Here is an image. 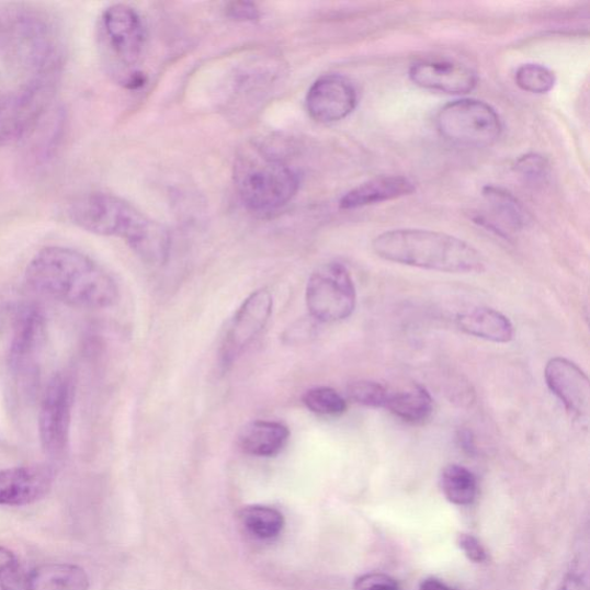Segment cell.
<instances>
[{
	"instance_id": "7402d4cb",
	"label": "cell",
	"mask_w": 590,
	"mask_h": 590,
	"mask_svg": "<svg viewBox=\"0 0 590 590\" xmlns=\"http://www.w3.org/2000/svg\"><path fill=\"white\" fill-rule=\"evenodd\" d=\"M397 418L411 423L426 421L434 410L433 398L424 388L390 394L385 406Z\"/></svg>"
},
{
	"instance_id": "52a82bcc",
	"label": "cell",
	"mask_w": 590,
	"mask_h": 590,
	"mask_svg": "<svg viewBox=\"0 0 590 590\" xmlns=\"http://www.w3.org/2000/svg\"><path fill=\"white\" fill-rule=\"evenodd\" d=\"M443 138L461 147L486 148L501 138L503 125L497 111L488 103L462 99L444 105L436 117Z\"/></svg>"
},
{
	"instance_id": "5bb4252c",
	"label": "cell",
	"mask_w": 590,
	"mask_h": 590,
	"mask_svg": "<svg viewBox=\"0 0 590 590\" xmlns=\"http://www.w3.org/2000/svg\"><path fill=\"white\" fill-rule=\"evenodd\" d=\"M544 377L551 392L561 401L567 412L578 418L589 415V378L575 362L554 358L547 363Z\"/></svg>"
},
{
	"instance_id": "44dd1931",
	"label": "cell",
	"mask_w": 590,
	"mask_h": 590,
	"mask_svg": "<svg viewBox=\"0 0 590 590\" xmlns=\"http://www.w3.org/2000/svg\"><path fill=\"white\" fill-rule=\"evenodd\" d=\"M89 577L73 564H45L30 574V590H88Z\"/></svg>"
},
{
	"instance_id": "e575fe53",
	"label": "cell",
	"mask_w": 590,
	"mask_h": 590,
	"mask_svg": "<svg viewBox=\"0 0 590 590\" xmlns=\"http://www.w3.org/2000/svg\"><path fill=\"white\" fill-rule=\"evenodd\" d=\"M459 440L464 449H467L468 451H470V449L474 447L473 439L470 438L469 431L467 430L463 431Z\"/></svg>"
},
{
	"instance_id": "7c38bea8",
	"label": "cell",
	"mask_w": 590,
	"mask_h": 590,
	"mask_svg": "<svg viewBox=\"0 0 590 590\" xmlns=\"http://www.w3.org/2000/svg\"><path fill=\"white\" fill-rule=\"evenodd\" d=\"M356 105L358 92L354 84L339 75H327L317 79L306 97L308 115L320 124L345 120Z\"/></svg>"
},
{
	"instance_id": "d4e9b609",
	"label": "cell",
	"mask_w": 590,
	"mask_h": 590,
	"mask_svg": "<svg viewBox=\"0 0 590 590\" xmlns=\"http://www.w3.org/2000/svg\"><path fill=\"white\" fill-rule=\"evenodd\" d=\"M517 86L531 94H547L556 84V76L548 67L529 63L518 67L514 76Z\"/></svg>"
},
{
	"instance_id": "5b68a950",
	"label": "cell",
	"mask_w": 590,
	"mask_h": 590,
	"mask_svg": "<svg viewBox=\"0 0 590 590\" xmlns=\"http://www.w3.org/2000/svg\"><path fill=\"white\" fill-rule=\"evenodd\" d=\"M240 200L254 212L276 211L298 193L299 175L280 157L259 147L246 148L235 164Z\"/></svg>"
},
{
	"instance_id": "277c9868",
	"label": "cell",
	"mask_w": 590,
	"mask_h": 590,
	"mask_svg": "<svg viewBox=\"0 0 590 590\" xmlns=\"http://www.w3.org/2000/svg\"><path fill=\"white\" fill-rule=\"evenodd\" d=\"M0 54L30 80L57 81L61 44L53 21L30 8L0 12Z\"/></svg>"
},
{
	"instance_id": "e0dca14e",
	"label": "cell",
	"mask_w": 590,
	"mask_h": 590,
	"mask_svg": "<svg viewBox=\"0 0 590 590\" xmlns=\"http://www.w3.org/2000/svg\"><path fill=\"white\" fill-rule=\"evenodd\" d=\"M416 192L411 179L402 175H382L348 192L339 201L342 211H355L373 204L397 200Z\"/></svg>"
},
{
	"instance_id": "f1b7e54d",
	"label": "cell",
	"mask_w": 590,
	"mask_h": 590,
	"mask_svg": "<svg viewBox=\"0 0 590 590\" xmlns=\"http://www.w3.org/2000/svg\"><path fill=\"white\" fill-rule=\"evenodd\" d=\"M589 558L588 549L579 548L570 563L559 590H588L589 589Z\"/></svg>"
},
{
	"instance_id": "cb8c5ba5",
	"label": "cell",
	"mask_w": 590,
	"mask_h": 590,
	"mask_svg": "<svg viewBox=\"0 0 590 590\" xmlns=\"http://www.w3.org/2000/svg\"><path fill=\"white\" fill-rule=\"evenodd\" d=\"M239 519L247 532L261 540L275 538L285 527L284 515L270 507H246L240 511Z\"/></svg>"
},
{
	"instance_id": "9c48e42d",
	"label": "cell",
	"mask_w": 590,
	"mask_h": 590,
	"mask_svg": "<svg viewBox=\"0 0 590 590\" xmlns=\"http://www.w3.org/2000/svg\"><path fill=\"white\" fill-rule=\"evenodd\" d=\"M57 81L30 80L0 97V146L24 138L49 107Z\"/></svg>"
},
{
	"instance_id": "ac0fdd59",
	"label": "cell",
	"mask_w": 590,
	"mask_h": 590,
	"mask_svg": "<svg viewBox=\"0 0 590 590\" xmlns=\"http://www.w3.org/2000/svg\"><path fill=\"white\" fill-rule=\"evenodd\" d=\"M290 430L281 422L257 420L247 423L240 431L238 443L249 456L275 457L286 446Z\"/></svg>"
},
{
	"instance_id": "d6986e66",
	"label": "cell",
	"mask_w": 590,
	"mask_h": 590,
	"mask_svg": "<svg viewBox=\"0 0 590 590\" xmlns=\"http://www.w3.org/2000/svg\"><path fill=\"white\" fill-rule=\"evenodd\" d=\"M44 317L35 308L21 314L15 329L10 359L16 371H25L35 360L44 340Z\"/></svg>"
},
{
	"instance_id": "1f68e13d",
	"label": "cell",
	"mask_w": 590,
	"mask_h": 590,
	"mask_svg": "<svg viewBox=\"0 0 590 590\" xmlns=\"http://www.w3.org/2000/svg\"><path fill=\"white\" fill-rule=\"evenodd\" d=\"M458 546L466 557L474 563H484L488 559L481 542L470 534H461L458 536Z\"/></svg>"
},
{
	"instance_id": "ffe728a7",
	"label": "cell",
	"mask_w": 590,
	"mask_h": 590,
	"mask_svg": "<svg viewBox=\"0 0 590 590\" xmlns=\"http://www.w3.org/2000/svg\"><path fill=\"white\" fill-rule=\"evenodd\" d=\"M457 325L465 333L492 343L507 344L514 337V328L508 317L492 308L467 310L458 315Z\"/></svg>"
},
{
	"instance_id": "484cf974",
	"label": "cell",
	"mask_w": 590,
	"mask_h": 590,
	"mask_svg": "<svg viewBox=\"0 0 590 590\" xmlns=\"http://www.w3.org/2000/svg\"><path fill=\"white\" fill-rule=\"evenodd\" d=\"M303 401L310 412L322 417H339L348 410L347 400L342 395L327 387L308 390Z\"/></svg>"
},
{
	"instance_id": "d6a6232c",
	"label": "cell",
	"mask_w": 590,
	"mask_h": 590,
	"mask_svg": "<svg viewBox=\"0 0 590 590\" xmlns=\"http://www.w3.org/2000/svg\"><path fill=\"white\" fill-rule=\"evenodd\" d=\"M226 15L237 21H257L261 13L254 3L234 2L226 7Z\"/></svg>"
},
{
	"instance_id": "603a6c76",
	"label": "cell",
	"mask_w": 590,
	"mask_h": 590,
	"mask_svg": "<svg viewBox=\"0 0 590 590\" xmlns=\"http://www.w3.org/2000/svg\"><path fill=\"white\" fill-rule=\"evenodd\" d=\"M441 487L447 501L459 507L473 504L478 496V480L461 465H449L443 469Z\"/></svg>"
},
{
	"instance_id": "3957f363",
	"label": "cell",
	"mask_w": 590,
	"mask_h": 590,
	"mask_svg": "<svg viewBox=\"0 0 590 590\" xmlns=\"http://www.w3.org/2000/svg\"><path fill=\"white\" fill-rule=\"evenodd\" d=\"M373 251L385 261L449 274H479L486 269L478 249L457 237L438 231H387L374 239Z\"/></svg>"
},
{
	"instance_id": "8fae6325",
	"label": "cell",
	"mask_w": 590,
	"mask_h": 590,
	"mask_svg": "<svg viewBox=\"0 0 590 590\" xmlns=\"http://www.w3.org/2000/svg\"><path fill=\"white\" fill-rule=\"evenodd\" d=\"M274 307L266 288L253 292L243 302L224 337L220 358L224 366H230L251 345L265 328Z\"/></svg>"
},
{
	"instance_id": "7a4b0ae2",
	"label": "cell",
	"mask_w": 590,
	"mask_h": 590,
	"mask_svg": "<svg viewBox=\"0 0 590 590\" xmlns=\"http://www.w3.org/2000/svg\"><path fill=\"white\" fill-rule=\"evenodd\" d=\"M68 217L88 232L124 239L148 264L162 265L168 261L171 240L164 226L118 196L83 195L71 204Z\"/></svg>"
},
{
	"instance_id": "2e32d148",
	"label": "cell",
	"mask_w": 590,
	"mask_h": 590,
	"mask_svg": "<svg viewBox=\"0 0 590 590\" xmlns=\"http://www.w3.org/2000/svg\"><path fill=\"white\" fill-rule=\"evenodd\" d=\"M484 198L492 214V219L485 216L475 217L474 220L501 237H508L510 231L523 230L529 222V215L521 202L509 191L488 185L483 191Z\"/></svg>"
},
{
	"instance_id": "4fadbf2b",
	"label": "cell",
	"mask_w": 590,
	"mask_h": 590,
	"mask_svg": "<svg viewBox=\"0 0 590 590\" xmlns=\"http://www.w3.org/2000/svg\"><path fill=\"white\" fill-rule=\"evenodd\" d=\"M408 77L418 87L450 95H466L478 86L470 67L451 60H422L413 64Z\"/></svg>"
},
{
	"instance_id": "4dcf8cb0",
	"label": "cell",
	"mask_w": 590,
	"mask_h": 590,
	"mask_svg": "<svg viewBox=\"0 0 590 590\" xmlns=\"http://www.w3.org/2000/svg\"><path fill=\"white\" fill-rule=\"evenodd\" d=\"M355 590H402L399 583L388 575L367 574L354 582Z\"/></svg>"
},
{
	"instance_id": "30bf717a",
	"label": "cell",
	"mask_w": 590,
	"mask_h": 590,
	"mask_svg": "<svg viewBox=\"0 0 590 590\" xmlns=\"http://www.w3.org/2000/svg\"><path fill=\"white\" fill-rule=\"evenodd\" d=\"M75 385L70 376L57 374L45 392L39 413V438L47 455L60 459L70 442Z\"/></svg>"
},
{
	"instance_id": "6da1fadb",
	"label": "cell",
	"mask_w": 590,
	"mask_h": 590,
	"mask_svg": "<svg viewBox=\"0 0 590 590\" xmlns=\"http://www.w3.org/2000/svg\"><path fill=\"white\" fill-rule=\"evenodd\" d=\"M26 277L38 292L72 307L106 308L120 297L115 280L93 259L72 248L42 249L30 263Z\"/></svg>"
},
{
	"instance_id": "8992f818",
	"label": "cell",
	"mask_w": 590,
	"mask_h": 590,
	"mask_svg": "<svg viewBox=\"0 0 590 590\" xmlns=\"http://www.w3.org/2000/svg\"><path fill=\"white\" fill-rule=\"evenodd\" d=\"M99 37L111 73L128 88L144 86L139 64L147 34L141 15L125 4L109 7L100 19Z\"/></svg>"
},
{
	"instance_id": "83f0119b",
	"label": "cell",
	"mask_w": 590,
	"mask_h": 590,
	"mask_svg": "<svg viewBox=\"0 0 590 590\" xmlns=\"http://www.w3.org/2000/svg\"><path fill=\"white\" fill-rule=\"evenodd\" d=\"M348 396L351 400L362 406L385 408L390 393L377 382L356 381L349 385Z\"/></svg>"
},
{
	"instance_id": "9a60e30c",
	"label": "cell",
	"mask_w": 590,
	"mask_h": 590,
	"mask_svg": "<svg viewBox=\"0 0 590 590\" xmlns=\"http://www.w3.org/2000/svg\"><path fill=\"white\" fill-rule=\"evenodd\" d=\"M54 472L47 466H25L0 470V506L25 507L49 493Z\"/></svg>"
},
{
	"instance_id": "836d02e7",
	"label": "cell",
	"mask_w": 590,
	"mask_h": 590,
	"mask_svg": "<svg viewBox=\"0 0 590 590\" xmlns=\"http://www.w3.org/2000/svg\"><path fill=\"white\" fill-rule=\"evenodd\" d=\"M420 590H457L438 579H427L420 585Z\"/></svg>"
},
{
	"instance_id": "4316f807",
	"label": "cell",
	"mask_w": 590,
	"mask_h": 590,
	"mask_svg": "<svg viewBox=\"0 0 590 590\" xmlns=\"http://www.w3.org/2000/svg\"><path fill=\"white\" fill-rule=\"evenodd\" d=\"M0 590H30V575L16 556L0 547Z\"/></svg>"
},
{
	"instance_id": "f546056e",
	"label": "cell",
	"mask_w": 590,
	"mask_h": 590,
	"mask_svg": "<svg viewBox=\"0 0 590 590\" xmlns=\"http://www.w3.org/2000/svg\"><path fill=\"white\" fill-rule=\"evenodd\" d=\"M514 169L519 175L537 183L548 175L549 163L542 155L531 152L519 157Z\"/></svg>"
},
{
	"instance_id": "ba28073f",
	"label": "cell",
	"mask_w": 590,
	"mask_h": 590,
	"mask_svg": "<svg viewBox=\"0 0 590 590\" xmlns=\"http://www.w3.org/2000/svg\"><path fill=\"white\" fill-rule=\"evenodd\" d=\"M306 304L317 321L333 324L348 319L356 306V290L349 269L338 262L317 268L307 284Z\"/></svg>"
}]
</instances>
